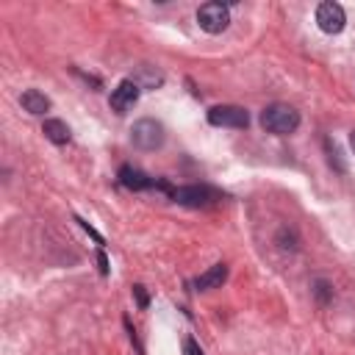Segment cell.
<instances>
[{
    "label": "cell",
    "instance_id": "1",
    "mask_svg": "<svg viewBox=\"0 0 355 355\" xmlns=\"http://www.w3.org/2000/svg\"><path fill=\"white\" fill-rule=\"evenodd\" d=\"M261 125H263V130H269V133L286 136V133H294V130L300 128V114H297L291 105H286V103H272V105L263 108Z\"/></svg>",
    "mask_w": 355,
    "mask_h": 355
},
{
    "label": "cell",
    "instance_id": "2",
    "mask_svg": "<svg viewBox=\"0 0 355 355\" xmlns=\"http://www.w3.org/2000/svg\"><path fill=\"white\" fill-rule=\"evenodd\" d=\"M197 22H200V28H202L205 33H222V31L230 25V11H227L225 3L211 0V3H202V6H200Z\"/></svg>",
    "mask_w": 355,
    "mask_h": 355
},
{
    "label": "cell",
    "instance_id": "3",
    "mask_svg": "<svg viewBox=\"0 0 355 355\" xmlns=\"http://www.w3.org/2000/svg\"><path fill=\"white\" fill-rule=\"evenodd\" d=\"M130 141L139 150H158L164 144V125L155 119H139L130 128Z\"/></svg>",
    "mask_w": 355,
    "mask_h": 355
},
{
    "label": "cell",
    "instance_id": "4",
    "mask_svg": "<svg viewBox=\"0 0 355 355\" xmlns=\"http://www.w3.org/2000/svg\"><path fill=\"white\" fill-rule=\"evenodd\" d=\"M208 122L216 128H247L250 114L241 105H214L208 111Z\"/></svg>",
    "mask_w": 355,
    "mask_h": 355
},
{
    "label": "cell",
    "instance_id": "5",
    "mask_svg": "<svg viewBox=\"0 0 355 355\" xmlns=\"http://www.w3.org/2000/svg\"><path fill=\"white\" fill-rule=\"evenodd\" d=\"M316 22H319V28H322L324 33H341L344 25H347V14H344V8H341L338 3L327 0V3H319V8H316Z\"/></svg>",
    "mask_w": 355,
    "mask_h": 355
},
{
    "label": "cell",
    "instance_id": "6",
    "mask_svg": "<svg viewBox=\"0 0 355 355\" xmlns=\"http://www.w3.org/2000/svg\"><path fill=\"white\" fill-rule=\"evenodd\" d=\"M172 197L180 202V205H191V208H202L208 202L216 200V191H211L208 186H180L172 191Z\"/></svg>",
    "mask_w": 355,
    "mask_h": 355
},
{
    "label": "cell",
    "instance_id": "7",
    "mask_svg": "<svg viewBox=\"0 0 355 355\" xmlns=\"http://www.w3.org/2000/svg\"><path fill=\"white\" fill-rule=\"evenodd\" d=\"M139 83L136 80H122L114 92H111V108L116 111V114H125L128 108H133L136 105V100H139Z\"/></svg>",
    "mask_w": 355,
    "mask_h": 355
},
{
    "label": "cell",
    "instance_id": "8",
    "mask_svg": "<svg viewBox=\"0 0 355 355\" xmlns=\"http://www.w3.org/2000/svg\"><path fill=\"white\" fill-rule=\"evenodd\" d=\"M225 280H227V266H225V263H214L208 272H202V275L197 277V283H194V286H197L200 291H208V288L222 286Z\"/></svg>",
    "mask_w": 355,
    "mask_h": 355
},
{
    "label": "cell",
    "instance_id": "9",
    "mask_svg": "<svg viewBox=\"0 0 355 355\" xmlns=\"http://www.w3.org/2000/svg\"><path fill=\"white\" fill-rule=\"evenodd\" d=\"M119 180L125 189H133V191H141V189H150L153 180L141 172V169H133V166H122L119 169Z\"/></svg>",
    "mask_w": 355,
    "mask_h": 355
},
{
    "label": "cell",
    "instance_id": "10",
    "mask_svg": "<svg viewBox=\"0 0 355 355\" xmlns=\"http://www.w3.org/2000/svg\"><path fill=\"white\" fill-rule=\"evenodd\" d=\"M22 108H25L28 114H44V111L50 108V100H47L42 92L28 89V92H22Z\"/></svg>",
    "mask_w": 355,
    "mask_h": 355
},
{
    "label": "cell",
    "instance_id": "11",
    "mask_svg": "<svg viewBox=\"0 0 355 355\" xmlns=\"http://www.w3.org/2000/svg\"><path fill=\"white\" fill-rule=\"evenodd\" d=\"M42 130H44V136H47L53 144H67V141H69V128H67V122H61V119H44Z\"/></svg>",
    "mask_w": 355,
    "mask_h": 355
},
{
    "label": "cell",
    "instance_id": "12",
    "mask_svg": "<svg viewBox=\"0 0 355 355\" xmlns=\"http://www.w3.org/2000/svg\"><path fill=\"white\" fill-rule=\"evenodd\" d=\"M183 352H186V355H202V349H200V344H197L194 338H186V341H183Z\"/></svg>",
    "mask_w": 355,
    "mask_h": 355
},
{
    "label": "cell",
    "instance_id": "13",
    "mask_svg": "<svg viewBox=\"0 0 355 355\" xmlns=\"http://www.w3.org/2000/svg\"><path fill=\"white\" fill-rule=\"evenodd\" d=\"M133 294H136L139 305H141V308H147V302H150V300H147V291H144V286H133Z\"/></svg>",
    "mask_w": 355,
    "mask_h": 355
},
{
    "label": "cell",
    "instance_id": "14",
    "mask_svg": "<svg viewBox=\"0 0 355 355\" xmlns=\"http://www.w3.org/2000/svg\"><path fill=\"white\" fill-rule=\"evenodd\" d=\"M316 294H319V300H322V302L327 300V283H324V280H319V283H316Z\"/></svg>",
    "mask_w": 355,
    "mask_h": 355
},
{
    "label": "cell",
    "instance_id": "15",
    "mask_svg": "<svg viewBox=\"0 0 355 355\" xmlns=\"http://www.w3.org/2000/svg\"><path fill=\"white\" fill-rule=\"evenodd\" d=\"M349 147H352V153H355V130L349 133Z\"/></svg>",
    "mask_w": 355,
    "mask_h": 355
}]
</instances>
